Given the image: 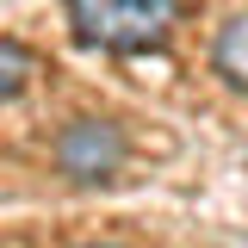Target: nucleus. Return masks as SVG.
Here are the masks:
<instances>
[{
	"mask_svg": "<svg viewBox=\"0 0 248 248\" xmlns=\"http://www.w3.org/2000/svg\"><path fill=\"white\" fill-rule=\"evenodd\" d=\"M211 68L230 81L236 93H248V13L242 19H230V25L217 31V44H211Z\"/></svg>",
	"mask_w": 248,
	"mask_h": 248,
	"instance_id": "7ed1b4c3",
	"label": "nucleus"
},
{
	"mask_svg": "<svg viewBox=\"0 0 248 248\" xmlns=\"http://www.w3.org/2000/svg\"><path fill=\"white\" fill-rule=\"evenodd\" d=\"M81 248H112V242H81Z\"/></svg>",
	"mask_w": 248,
	"mask_h": 248,
	"instance_id": "39448f33",
	"label": "nucleus"
},
{
	"mask_svg": "<svg viewBox=\"0 0 248 248\" xmlns=\"http://www.w3.org/2000/svg\"><path fill=\"white\" fill-rule=\"evenodd\" d=\"M124 155H130V143H124V130L112 118H68L56 130V143H50L56 174L75 186H106L124 168Z\"/></svg>",
	"mask_w": 248,
	"mask_h": 248,
	"instance_id": "f03ea898",
	"label": "nucleus"
},
{
	"mask_svg": "<svg viewBox=\"0 0 248 248\" xmlns=\"http://www.w3.org/2000/svg\"><path fill=\"white\" fill-rule=\"evenodd\" d=\"M180 0H68V25L81 44H99L112 56L161 50L174 37Z\"/></svg>",
	"mask_w": 248,
	"mask_h": 248,
	"instance_id": "f257e3e1",
	"label": "nucleus"
},
{
	"mask_svg": "<svg viewBox=\"0 0 248 248\" xmlns=\"http://www.w3.org/2000/svg\"><path fill=\"white\" fill-rule=\"evenodd\" d=\"M31 81V50L19 37H0V99H19Z\"/></svg>",
	"mask_w": 248,
	"mask_h": 248,
	"instance_id": "20e7f679",
	"label": "nucleus"
}]
</instances>
